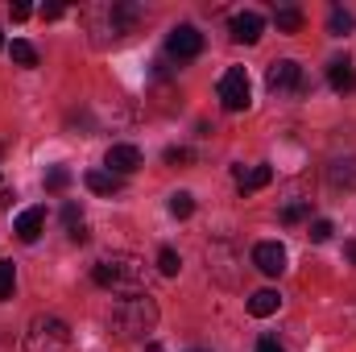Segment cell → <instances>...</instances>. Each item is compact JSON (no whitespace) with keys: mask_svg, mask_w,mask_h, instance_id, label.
Returning a JSON list of instances; mask_svg holds the SVG:
<instances>
[{"mask_svg":"<svg viewBox=\"0 0 356 352\" xmlns=\"http://www.w3.org/2000/svg\"><path fill=\"white\" fill-rule=\"evenodd\" d=\"M91 282H95V286H104V290L137 294V290L145 286V262H141V257H133V253H112V257L95 262Z\"/></svg>","mask_w":356,"mask_h":352,"instance_id":"obj_1","label":"cell"},{"mask_svg":"<svg viewBox=\"0 0 356 352\" xmlns=\"http://www.w3.org/2000/svg\"><path fill=\"white\" fill-rule=\"evenodd\" d=\"M25 352H71V328L58 315H33L25 332Z\"/></svg>","mask_w":356,"mask_h":352,"instance_id":"obj_2","label":"cell"},{"mask_svg":"<svg viewBox=\"0 0 356 352\" xmlns=\"http://www.w3.org/2000/svg\"><path fill=\"white\" fill-rule=\"evenodd\" d=\"M116 323H120L124 336H149L154 323H158V303L149 298V290L129 294V298L116 307Z\"/></svg>","mask_w":356,"mask_h":352,"instance_id":"obj_3","label":"cell"},{"mask_svg":"<svg viewBox=\"0 0 356 352\" xmlns=\"http://www.w3.org/2000/svg\"><path fill=\"white\" fill-rule=\"evenodd\" d=\"M220 104L228 112H245L249 108V71L245 67L224 71V79H220Z\"/></svg>","mask_w":356,"mask_h":352,"instance_id":"obj_4","label":"cell"},{"mask_svg":"<svg viewBox=\"0 0 356 352\" xmlns=\"http://www.w3.org/2000/svg\"><path fill=\"white\" fill-rule=\"evenodd\" d=\"M166 54L178 58V63L199 58V54H203V33H199L195 25H175V29H170V38H166Z\"/></svg>","mask_w":356,"mask_h":352,"instance_id":"obj_5","label":"cell"},{"mask_svg":"<svg viewBox=\"0 0 356 352\" xmlns=\"http://www.w3.org/2000/svg\"><path fill=\"white\" fill-rule=\"evenodd\" d=\"M266 83H269V91H298L302 88V67L294 58H277V63H269Z\"/></svg>","mask_w":356,"mask_h":352,"instance_id":"obj_6","label":"cell"},{"mask_svg":"<svg viewBox=\"0 0 356 352\" xmlns=\"http://www.w3.org/2000/svg\"><path fill=\"white\" fill-rule=\"evenodd\" d=\"M141 150L137 145H112L108 154H104V166H108V175H133V170H141Z\"/></svg>","mask_w":356,"mask_h":352,"instance_id":"obj_7","label":"cell"},{"mask_svg":"<svg viewBox=\"0 0 356 352\" xmlns=\"http://www.w3.org/2000/svg\"><path fill=\"white\" fill-rule=\"evenodd\" d=\"M104 21H108V33H112V38H124V33L137 29L141 8H137V4H112V8H104Z\"/></svg>","mask_w":356,"mask_h":352,"instance_id":"obj_8","label":"cell"},{"mask_svg":"<svg viewBox=\"0 0 356 352\" xmlns=\"http://www.w3.org/2000/svg\"><path fill=\"white\" fill-rule=\"evenodd\" d=\"M232 38L236 42H245V46H257L261 42V33H266V21H261V13H253V8H245V13H236L232 17Z\"/></svg>","mask_w":356,"mask_h":352,"instance_id":"obj_9","label":"cell"},{"mask_svg":"<svg viewBox=\"0 0 356 352\" xmlns=\"http://www.w3.org/2000/svg\"><path fill=\"white\" fill-rule=\"evenodd\" d=\"M253 265H257L266 278H277V273L286 269V249H282L277 241H261V245L253 249Z\"/></svg>","mask_w":356,"mask_h":352,"instance_id":"obj_10","label":"cell"},{"mask_svg":"<svg viewBox=\"0 0 356 352\" xmlns=\"http://www.w3.org/2000/svg\"><path fill=\"white\" fill-rule=\"evenodd\" d=\"M42 228H46V207H25V211L17 216V224H13L17 241H25V245H33V241L42 237Z\"/></svg>","mask_w":356,"mask_h":352,"instance_id":"obj_11","label":"cell"},{"mask_svg":"<svg viewBox=\"0 0 356 352\" xmlns=\"http://www.w3.org/2000/svg\"><path fill=\"white\" fill-rule=\"evenodd\" d=\"M232 175H236V186H241V195H253V191H261L273 182V170L269 166H232Z\"/></svg>","mask_w":356,"mask_h":352,"instance_id":"obj_12","label":"cell"},{"mask_svg":"<svg viewBox=\"0 0 356 352\" xmlns=\"http://www.w3.org/2000/svg\"><path fill=\"white\" fill-rule=\"evenodd\" d=\"M327 83H332V91H340V95L356 91V67L348 63V58H332V67H327Z\"/></svg>","mask_w":356,"mask_h":352,"instance_id":"obj_13","label":"cell"},{"mask_svg":"<svg viewBox=\"0 0 356 352\" xmlns=\"http://www.w3.org/2000/svg\"><path fill=\"white\" fill-rule=\"evenodd\" d=\"M277 307H282V294H277V290H257V294L249 298V315H253V319H269Z\"/></svg>","mask_w":356,"mask_h":352,"instance_id":"obj_14","label":"cell"},{"mask_svg":"<svg viewBox=\"0 0 356 352\" xmlns=\"http://www.w3.org/2000/svg\"><path fill=\"white\" fill-rule=\"evenodd\" d=\"M63 224H67V237H71L75 245H83V241H88V224H83L79 203H67V207H63Z\"/></svg>","mask_w":356,"mask_h":352,"instance_id":"obj_15","label":"cell"},{"mask_svg":"<svg viewBox=\"0 0 356 352\" xmlns=\"http://www.w3.org/2000/svg\"><path fill=\"white\" fill-rule=\"evenodd\" d=\"M353 29H356V17L348 13V8H340V4H336V8L327 13V33H332V38H348Z\"/></svg>","mask_w":356,"mask_h":352,"instance_id":"obj_16","label":"cell"},{"mask_svg":"<svg viewBox=\"0 0 356 352\" xmlns=\"http://www.w3.org/2000/svg\"><path fill=\"white\" fill-rule=\"evenodd\" d=\"M83 182H88V191H95V195H116L120 191V178L108 175V170H88Z\"/></svg>","mask_w":356,"mask_h":352,"instance_id":"obj_17","label":"cell"},{"mask_svg":"<svg viewBox=\"0 0 356 352\" xmlns=\"http://www.w3.org/2000/svg\"><path fill=\"white\" fill-rule=\"evenodd\" d=\"M273 21H277V29H282V33H298L307 17H302V8L286 4V8H277V13H273Z\"/></svg>","mask_w":356,"mask_h":352,"instance_id":"obj_18","label":"cell"},{"mask_svg":"<svg viewBox=\"0 0 356 352\" xmlns=\"http://www.w3.org/2000/svg\"><path fill=\"white\" fill-rule=\"evenodd\" d=\"M191 211H195V195H191V191H175V195H170V216H175V220H186Z\"/></svg>","mask_w":356,"mask_h":352,"instance_id":"obj_19","label":"cell"},{"mask_svg":"<svg viewBox=\"0 0 356 352\" xmlns=\"http://www.w3.org/2000/svg\"><path fill=\"white\" fill-rule=\"evenodd\" d=\"M13 290H17V269H13V262H0V303H8Z\"/></svg>","mask_w":356,"mask_h":352,"instance_id":"obj_20","label":"cell"},{"mask_svg":"<svg viewBox=\"0 0 356 352\" xmlns=\"http://www.w3.org/2000/svg\"><path fill=\"white\" fill-rule=\"evenodd\" d=\"M178 269H182V257H178L175 249H162L158 253V273L162 278H178Z\"/></svg>","mask_w":356,"mask_h":352,"instance_id":"obj_21","label":"cell"},{"mask_svg":"<svg viewBox=\"0 0 356 352\" xmlns=\"http://www.w3.org/2000/svg\"><path fill=\"white\" fill-rule=\"evenodd\" d=\"M8 54H13V63H21V67H38V50H33L29 42H21V38L13 42V50H8Z\"/></svg>","mask_w":356,"mask_h":352,"instance_id":"obj_22","label":"cell"},{"mask_svg":"<svg viewBox=\"0 0 356 352\" xmlns=\"http://www.w3.org/2000/svg\"><path fill=\"white\" fill-rule=\"evenodd\" d=\"M307 211H311V203H302V199H298V203H286V207H282V224H302Z\"/></svg>","mask_w":356,"mask_h":352,"instance_id":"obj_23","label":"cell"},{"mask_svg":"<svg viewBox=\"0 0 356 352\" xmlns=\"http://www.w3.org/2000/svg\"><path fill=\"white\" fill-rule=\"evenodd\" d=\"M67 186H71V170H67V166L46 170V191H67Z\"/></svg>","mask_w":356,"mask_h":352,"instance_id":"obj_24","label":"cell"},{"mask_svg":"<svg viewBox=\"0 0 356 352\" xmlns=\"http://www.w3.org/2000/svg\"><path fill=\"white\" fill-rule=\"evenodd\" d=\"M332 232H336V228H332V220H315V224H311V241H315V245H327V241H332Z\"/></svg>","mask_w":356,"mask_h":352,"instance_id":"obj_25","label":"cell"},{"mask_svg":"<svg viewBox=\"0 0 356 352\" xmlns=\"http://www.w3.org/2000/svg\"><path fill=\"white\" fill-rule=\"evenodd\" d=\"M166 162H170V166H182V162H191V150H182V145H170V150H166Z\"/></svg>","mask_w":356,"mask_h":352,"instance_id":"obj_26","label":"cell"},{"mask_svg":"<svg viewBox=\"0 0 356 352\" xmlns=\"http://www.w3.org/2000/svg\"><path fill=\"white\" fill-rule=\"evenodd\" d=\"M257 352H286V349H282L277 340H269V336H266V340H257Z\"/></svg>","mask_w":356,"mask_h":352,"instance_id":"obj_27","label":"cell"},{"mask_svg":"<svg viewBox=\"0 0 356 352\" xmlns=\"http://www.w3.org/2000/svg\"><path fill=\"white\" fill-rule=\"evenodd\" d=\"M42 17H46V21H58V17H63V4H46Z\"/></svg>","mask_w":356,"mask_h":352,"instance_id":"obj_28","label":"cell"},{"mask_svg":"<svg viewBox=\"0 0 356 352\" xmlns=\"http://www.w3.org/2000/svg\"><path fill=\"white\" fill-rule=\"evenodd\" d=\"M29 13H33V8H29V4H13V21H25V17H29Z\"/></svg>","mask_w":356,"mask_h":352,"instance_id":"obj_29","label":"cell"},{"mask_svg":"<svg viewBox=\"0 0 356 352\" xmlns=\"http://www.w3.org/2000/svg\"><path fill=\"white\" fill-rule=\"evenodd\" d=\"M344 253H348V262L356 265V241H348V245H344Z\"/></svg>","mask_w":356,"mask_h":352,"instance_id":"obj_30","label":"cell"},{"mask_svg":"<svg viewBox=\"0 0 356 352\" xmlns=\"http://www.w3.org/2000/svg\"><path fill=\"white\" fill-rule=\"evenodd\" d=\"M0 46H4V38H0Z\"/></svg>","mask_w":356,"mask_h":352,"instance_id":"obj_31","label":"cell"}]
</instances>
